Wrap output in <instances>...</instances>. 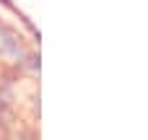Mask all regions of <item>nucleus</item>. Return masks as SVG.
<instances>
[{
	"label": "nucleus",
	"instance_id": "obj_1",
	"mask_svg": "<svg viewBox=\"0 0 148 140\" xmlns=\"http://www.w3.org/2000/svg\"><path fill=\"white\" fill-rule=\"evenodd\" d=\"M8 140H39V130H36V122L34 120H21L18 127L10 132Z\"/></svg>",
	"mask_w": 148,
	"mask_h": 140
}]
</instances>
